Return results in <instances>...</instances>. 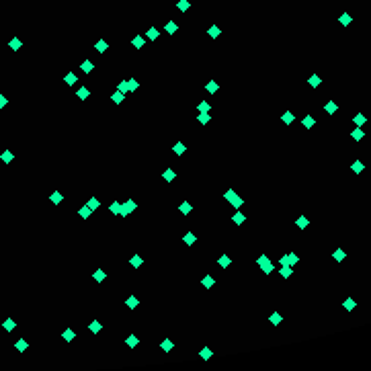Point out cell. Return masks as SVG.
<instances>
[{
  "mask_svg": "<svg viewBox=\"0 0 371 371\" xmlns=\"http://www.w3.org/2000/svg\"><path fill=\"white\" fill-rule=\"evenodd\" d=\"M281 277H291V269H289V264H283V267H281Z\"/></svg>",
  "mask_w": 371,
  "mask_h": 371,
  "instance_id": "obj_9",
  "label": "cell"
},
{
  "mask_svg": "<svg viewBox=\"0 0 371 371\" xmlns=\"http://www.w3.org/2000/svg\"><path fill=\"white\" fill-rule=\"evenodd\" d=\"M66 82H68V84H74V82H76V76H74V74H68V76H66Z\"/></svg>",
  "mask_w": 371,
  "mask_h": 371,
  "instance_id": "obj_35",
  "label": "cell"
},
{
  "mask_svg": "<svg viewBox=\"0 0 371 371\" xmlns=\"http://www.w3.org/2000/svg\"><path fill=\"white\" fill-rule=\"evenodd\" d=\"M287 259H289V267H291V264H295V263H297V256H295V254H287Z\"/></svg>",
  "mask_w": 371,
  "mask_h": 371,
  "instance_id": "obj_21",
  "label": "cell"
},
{
  "mask_svg": "<svg viewBox=\"0 0 371 371\" xmlns=\"http://www.w3.org/2000/svg\"><path fill=\"white\" fill-rule=\"evenodd\" d=\"M164 178H166V181H172V178H174V172H172V170H166V172H164Z\"/></svg>",
  "mask_w": 371,
  "mask_h": 371,
  "instance_id": "obj_28",
  "label": "cell"
},
{
  "mask_svg": "<svg viewBox=\"0 0 371 371\" xmlns=\"http://www.w3.org/2000/svg\"><path fill=\"white\" fill-rule=\"evenodd\" d=\"M2 160H4V162H10V160H12V154H10V152H4V154H2Z\"/></svg>",
  "mask_w": 371,
  "mask_h": 371,
  "instance_id": "obj_36",
  "label": "cell"
},
{
  "mask_svg": "<svg viewBox=\"0 0 371 371\" xmlns=\"http://www.w3.org/2000/svg\"><path fill=\"white\" fill-rule=\"evenodd\" d=\"M353 121H355V125H357V127H361L363 123L367 121V119H365V115H361V113H359V115H355V119H353Z\"/></svg>",
  "mask_w": 371,
  "mask_h": 371,
  "instance_id": "obj_7",
  "label": "cell"
},
{
  "mask_svg": "<svg viewBox=\"0 0 371 371\" xmlns=\"http://www.w3.org/2000/svg\"><path fill=\"white\" fill-rule=\"evenodd\" d=\"M97 49H98V51H105V49H107V41H98Z\"/></svg>",
  "mask_w": 371,
  "mask_h": 371,
  "instance_id": "obj_22",
  "label": "cell"
},
{
  "mask_svg": "<svg viewBox=\"0 0 371 371\" xmlns=\"http://www.w3.org/2000/svg\"><path fill=\"white\" fill-rule=\"evenodd\" d=\"M127 345H129V347H136V345H137V338H136V336H129V338H127Z\"/></svg>",
  "mask_w": 371,
  "mask_h": 371,
  "instance_id": "obj_31",
  "label": "cell"
},
{
  "mask_svg": "<svg viewBox=\"0 0 371 371\" xmlns=\"http://www.w3.org/2000/svg\"><path fill=\"white\" fill-rule=\"evenodd\" d=\"M207 109H209V105H207V103H201L199 105V111L201 113H207Z\"/></svg>",
  "mask_w": 371,
  "mask_h": 371,
  "instance_id": "obj_44",
  "label": "cell"
},
{
  "mask_svg": "<svg viewBox=\"0 0 371 371\" xmlns=\"http://www.w3.org/2000/svg\"><path fill=\"white\" fill-rule=\"evenodd\" d=\"M131 264H133V267H142V259H140L137 254H136V256H131Z\"/></svg>",
  "mask_w": 371,
  "mask_h": 371,
  "instance_id": "obj_16",
  "label": "cell"
},
{
  "mask_svg": "<svg viewBox=\"0 0 371 371\" xmlns=\"http://www.w3.org/2000/svg\"><path fill=\"white\" fill-rule=\"evenodd\" d=\"M209 35H211V37H217V35H220V29H217V27H211V29H209Z\"/></svg>",
  "mask_w": 371,
  "mask_h": 371,
  "instance_id": "obj_33",
  "label": "cell"
},
{
  "mask_svg": "<svg viewBox=\"0 0 371 371\" xmlns=\"http://www.w3.org/2000/svg\"><path fill=\"white\" fill-rule=\"evenodd\" d=\"M355 306H357V303H355V299H351V297L342 302V308H345V310H355Z\"/></svg>",
  "mask_w": 371,
  "mask_h": 371,
  "instance_id": "obj_5",
  "label": "cell"
},
{
  "mask_svg": "<svg viewBox=\"0 0 371 371\" xmlns=\"http://www.w3.org/2000/svg\"><path fill=\"white\" fill-rule=\"evenodd\" d=\"M17 351H21V353L27 351V342H25L23 338H21V340H17Z\"/></svg>",
  "mask_w": 371,
  "mask_h": 371,
  "instance_id": "obj_12",
  "label": "cell"
},
{
  "mask_svg": "<svg viewBox=\"0 0 371 371\" xmlns=\"http://www.w3.org/2000/svg\"><path fill=\"white\" fill-rule=\"evenodd\" d=\"M64 338H66V340H72V338H74V332H72V330H66V332H64Z\"/></svg>",
  "mask_w": 371,
  "mask_h": 371,
  "instance_id": "obj_30",
  "label": "cell"
},
{
  "mask_svg": "<svg viewBox=\"0 0 371 371\" xmlns=\"http://www.w3.org/2000/svg\"><path fill=\"white\" fill-rule=\"evenodd\" d=\"M97 205H98L97 199H90V201H88V207H90V209H93V207H97Z\"/></svg>",
  "mask_w": 371,
  "mask_h": 371,
  "instance_id": "obj_48",
  "label": "cell"
},
{
  "mask_svg": "<svg viewBox=\"0 0 371 371\" xmlns=\"http://www.w3.org/2000/svg\"><path fill=\"white\" fill-rule=\"evenodd\" d=\"M271 322H273V324H279V322H281V316H279V314H273V316H271Z\"/></svg>",
  "mask_w": 371,
  "mask_h": 371,
  "instance_id": "obj_39",
  "label": "cell"
},
{
  "mask_svg": "<svg viewBox=\"0 0 371 371\" xmlns=\"http://www.w3.org/2000/svg\"><path fill=\"white\" fill-rule=\"evenodd\" d=\"M181 211H183V213H189V211H191V205H189V203H183V205H181Z\"/></svg>",
  "mask_w": 371,
  "mask_h": 371,
  "instance_id": "obj_40",
  "label": "cell"
},
{
  "mask_svg": "<svg viewBox=\"0 0 371 371\" xmlns=\"http://www.w3.org/2000/svg\"><path fill=\"white\" fill-rule=\"evenodd\" d=\"M351 168H353V172H355V174H361V172L365 170V164H361V160H355Z\"/></svg>",
  "mask_w": 371,
  "mask_h": 371,
  "instance_id": "obj_2",
  "label": "cell"
},
{
  "mask_svg": "<svg viewBox=\"0 0 371 371\" xmlns=\"http://www.w3.org/2000/svg\"><path fill=\"white\" fill-rule=\"evenodd\" d=\"M283 121L287 123V125H289V123H293V113H289V111H287V113L283 115Z\"/></svg>",
  "mask_w": 371,
  "mask_h": 371,
  "instance_id": "obj_14",
  "label": "cell"
},
{
  "mask_svg": "<svg viewBox=\"0 0 371 371\" xmlns=\"http://www.w3.org/2000/svg\"><path fill=\"white\" fill-rule=\"evenodd\" d=\"M166 31L174 33V31H176V25H174V23H166Z\"/></svg>",
  "mask_w": 371,
  "mask_h": 371,
  "instance_id": "obj_32",
  "label": "cell"
},
{
  "mask_svg": "<svg viewBox=\"0 0 371 371\" xmlns=\"http://www.w3.org/2000/svg\"><path fill=\"white\" fill-rule=\"evenodd\" d=\"M4 105H6V98H4V97H0V107H4Z\"/></svg>",
  "mask_w": 371,
  "mask_h": 371,
  "instance_id": "obj_51",
  "label": "cell"
},
{
  "mask_svg": "<svg viewBox=\"0 0 371 371\" xmlns=\"http://www.w3.org/2000/svg\"><path fill=\"white\" fill-rule=\"evenodd\" d=\"M234 221H236V224H242V221H244V215H242V213H236Z\"/></svg>",
  "mask_w": 371,
  "mask_h": 371,
  "instance_id": "obj_42",
  "label": "cell"
},
{
  "mask_svg": "<svg viewBox=\"0 0 371 371\" xmlns=\"http://www.w3.org/2000/svg\"><path fill=\"white\" fill-rule=\"evenodd\" d=\"M260 267H263V271H264V273H271V271H273V264L269 263V260H264V263H260Z\"/></svg>",
  "mask_w": 371,
  "mask_h": 371,
  "instance_id": "obj_11",
  "label": "cell"
},
{
  "mask_svg": "<svg viewBox=\"0 0 371 371\" xmlns=\"http://www.w3.org/2000/svg\"><path fill=\"white\" fill-rule=\"evenodd\" d=\"M4 328H6V330H15V320H6V322H4Z\"/></svg>",
  "mask_w": 371,
  "mask_h": 371,
  "instance_id": "obj_15",
  "label": "cell"
},
{
  "mask_svg": "<svg viewBox=\"0 0 371 371\" xmlns=\"http://www.w3.org/2000/svg\"><path fill=\"white\" fill-rule=\"evenodd\" d=\"M90 330H93V332H98V330H101V324H98V322H93V324H90Z\"/></svg>",
  "mask_w": 371,
  "mask_h": 371,
  "instance_id": "obj_41",
  "label": "cell"
},
{
  "mask_svg": "<svg viewBox=\"0 0 371 371\" xmlns=\"http://www.w3.org/2000/svg\"><path fill=\"white\" fill-rule=\"evenodd\" d=\"M78 97L86 98V97H88V90H86V88H80V90H78Z\"/></svg>",
  "mask_w": 371,
  "mask_h": 371,
  "instance_id": "obj_43",
  "label": "cell"
},
{
  "mask_svg": "<svg viewBox=\"0 0 371 371\" xmlns=\"http://www.w3.org/2000/svg\"><path fill=\"white\" fill-rule=\"evenodd\" d=\"M162 351H172V342L170 340H164V342H162Z\"/></svg>",
  "mask_w": 371,
  "mask_h": 371,
  "instance_id": "obj_18",
  "label": "cell"
},
{
  "mask_svg": "<svg viewBox=\"0 0 371 371\" xmlns=\"http://www.w3.org/2000/svg\"><path fill=\"white\" fill-rule=\"evenodd\" d=\"M342 259H345V250H340V248L334 250V260H342Z\"/></svg>",
  "mask_w": 371,
  "mask_h": 371,
  "instance_id": "obj_13",
  "label": "cell"
},
{
  "mask_svg": "<svg viewBox=\"0 0 371 371\" xmlns=\"http://www.w3.org/2000/svg\"><path fill=\"white\" fill-rule=\"evenodd\" d=\"M215 88H217V84H215V82H211V84H207V90H209V93H213Z\"/></svg>",
  "mask_w": 371,
  "mask_h": 371,
  "instance_id": "obj_49",
  "label": "cell"
},
{
  "mask_svg": "<svg viewBox=\"0 0 371 371\" xmlns=\"http://www.w3.org/2000/svg\"><path fill=\"white\" fill-rule=\"evenodd\" d=\"M203 285H205V287H211V285H213V279H211V277H205V279H203Z\"/></svg>",
  "mask_w": 371,
  "mask_h": 371,
  "instance_id": "obj_38",
  "label": "cell"
},
{
  "mask_svg": "<svg viewBox=\"0 0 371 371\" xmlns=\"http://www.w3.org/2000/svg\"><path fill=\"white\" fill-rule=\"evenodd\" d=\"M133 45H136V47H142V45H144V39H142V37H136V39H133Z\"/></svg>",
  "mask_w": 371,
  "mask_h": 371,
  "instance_id": "obj_34",
  "label": "cell"
},
{
  "mask_svg": "<svg viewBox=\"0 0 371 371\" xmlns=\"http://www.w3.org/2000/svg\"><path fill=\"white\" fill-rule=\"evenodd\" d=\"M174 152H176V154H178V156H181L183 152H185V148H183V144H181V142H178V144H176V146H174Z\"/></svg>",
  "mask_w": 371,
  "mask_h": 371,
  "instance_id": "obj_23",
  "label": "cell"
},
{
  "mask_svg": "<svg viewBox=\"0 0 371 371\" xmlns=\"http://www.w3.org/2000/svg\"><path fill=\"white\" fill-rule=\"evenodd\" d=\"M113 101H115V103H121V101H123V94H121V93H115V94H113Z\"/></svg>",
  "mask_w": 371,
  "mask_h": 371,
  "instance_id": "obj_26",
  "label": "cell"
},
{
  "mask_svg": "<svg viewBox=\"0 0 371 371\" xmlns=\"http://www.w3.org/2000/svg\"><path fill=\"white\" fill-rule=\"evenodd\" d=\"M199 121H201V123H207V121H209V115H207V113H201V115H199Z\"/></svg>",
  "mask_w": 371,
  "mask_h": 371,
  "instance_id": "obj_27",
  "label": "cell"
},
{
  "mask_svg": "<svg viewBox=\"0 0 371 371\" xmlns=\"http://www.w3.org/2000/svg\"><path fill=\"white\" fill-rule=\"evenodd\" d=\"M185 240H187V244H193V242H195V236H193V234H189Z\"/></svg>",
  "mask_w": 371,
  "mask_h": 371,
  "instance_id": "obj_47",
  "label": "cell"
},
{
  "mask_svg": "<svg viewBox=\"0 0 371 371\" xmlns=\"http://www.w3.org/2000/svg\"><path fill=\"white\" fill-rule=\"evenodd\" d=\"M94 279H97V281H103V279H105V273H103V271H97V273H94Z\"/></svg>",
  "mask_w": 371,
  "mask_h": 371,
  "instance_id": "obj_37",
  "label": "cell"
},
{
  "mask_svg": "<svg viewBox=\"0 0 371 371\" xmlns=\"http://www.w3.org/2000/svg\"><path fill=\"white\" fill-rule=\"evenodd\" d=\"M178 8H181V10H187V8H189V2H185V0H183V2H178Z\"/></svg>",
  "mask_w": 371,
  "mask_h": 371,
  "instance_id": "obj_45",
  "label": "cell"
},
{
  "mask_svg": "<svg viewBox=\"0 0 371 371\" xmlns=\"http://www.w3.org/2000/svg\"><path fill=\"white\" fill-rule=\"evenodd\" d=\"M295 224H297V228H308V224H310V221H308V217H306V215H302V217H297V221H295Z\"/></svg>",
  "mask_w": 371,
  "mask_h": 371,
  "instance_id": "obj_6",
  "label": "cell"
},
{
  "mask_svg": "<svg viewBox=\"0 0 371 371\" xmlns=\"http://www.w3.org/2000/svg\"><path fill=\"white\" fill-rule=\"evenodd\" d=\"M148 37H150V39H156V37H158V31H156V29H150V31H148Z\"/></svg>",
  "mask_w": 371,
  "mask_h": 371,
  "instance_id": "obj_25",
  "label": "cell"
},
{
  "mask_svg": "<svg viewBox=\"0 0 371 371\" xmlns=\"http://www.w3.org/2000/svg\"><path fill=\"white\" fill-rule=\"evenodd\" d=\"M51 201H54V203H59V201H62V193H58V191H55L54 195H51Z\"/></svg>",
  "mask_w": 371,
  "mask_h": 371,
  "instance_id": "obj_19",
  "label": "cell"
},
{
  "mask_svg": "<svg viewBox=\"0 0 371 371\" xmlns=\"http://www.w3.org/2000/svg\"><path fill=\"white\" fill-rule=\"evenodd\" d=\"M308 82H310V86H312V88H318V86H320V82H322V80H320V76H318V74H312V76H310V80H308Z\"/></svg>",
  "mask_w": 371,
  "mask_h": 371,
  "instance_id": "obj_3",
  "label": "cell"
},
{
  "mask_svg": "<svg viewBox=\"0 0 371 371\" xmlns=\"http://www.w3.org/2000/svg\"><path fill=\"white\" fill-rule=\"evenodd\" d=\"M127 306H129V308H136V306H137V299H136V297H129V299H127Z\"/></svg>",
  "mask_w": 371,
  "mask_h": 371,
  "instance_id": "obj_29",
  "label": "cell"
},
{
  "mask_svg": "<svg viewBox=\"0 0 371 371\" xmlns=\"http://www.w3.org/2000/svg\"><path fill=\"white\" fill-rule=\"evenodd\" d=\"M351 136H353V140H355V142H361L363 137H365V131H363L361 127H355V129H353V133H351Z\"/></svg>",
  "mask_w": 371,
  "mask_h": 371,
  "instance_id": "obj_1",
  "label": "cell"
},
{
  "mask_svg": "<svg viewBox=\"0 0 371 371\" xmlns=\"http://www.w3.org/2000/svg\"><path fill=\"white\" fill-rule=\"evenodd\" d=\"M209 355H211V353H209V349H205V351L201 353V357H205V359H207V357H209Z\"/></svg>",
  "mask_w": 371,
  "mask_h": 371,
  "instance_id": "obj_50",
  "label": "cell"
},
{
  "mask_svg": "<svg viewBox=\"0 0 371 371\" xmlns=\"http://www.w3.org/2000/svg\"><path fill=\"white\" fill-rule=\"evenodd\" d=\"M90 215V207H82L80 209V217H88Z\"/></svg>",
  "mask_w": 371,
  "mask_h": 371,
  "instance_id": "obj_20",
  "label": "cell"
},
{
  "mask_svg": "<svg viewBox=\"0 0 371 371\" xmlns=\"http://www.w3.org/2000/svg\"><path fill=\"white\" fill-rule=\"evenodd\" d=\"M324 111H326V113H330V115H332V113H336V111H338V107H336V103H332V101H330V103H326V105H324Z\"/></svg>",
  "mask_w": 371,
  "mask_h": 371,
  "instance_id": "obj_4",
  "label": "cell"
},
{
  "mask_svg": "<svg viewBox=\"0 0 371 371\" xmlns=\"http://www.w3.org/2000/svg\"><path fill=\"white\" fill-rule=\"evenodd\" d=\"M351 17H349L347 15V12H345V15H340V19H338V23H340V25H345V27H347V25H351Z\"/></svg>",
  "mask_w": 371,
  "mask_h": 371,
  "instance_id": "obj_8",
  "label": "cell"
},
{
  "mask_svg": "<svg viewBox=\"0 0 371 371\" xmlns=\"http://www.w3.org/2000/svg\"><path fill=\"white\" fill-rule=\"evenodd\" d=\"M228 264H230V259H228V256H221V259H220V267H228Z\"/></svg>",
  "mask_w": 371,
  "mask_h": 371,
  "instance_id": "obj_24",
  "label": "cell"
},
{
  "mask_svg": "<svg viewBox=\"0 0 371 371\" xmlns=\"http://www.w3.org/2000/svg\"><path fill=\"white\" fill-rule=\"evenodd\" d=\"M10 47H15V49L21 47V41H19V39H12V41H10Z\"/></svg>",
  "mask_w": 371,
  "mask_h": 371,
  "instance_id": "obj_46",
  "label": "cell"
},
{
  "mask_svg": "<svg viewBox=\"0 0 371 371\" xmlns=\"http://www.w3.org/2000/svg\"><path fill=\"white\" fill-rule=\"evenodd\" d=\"M303 127H308V129H310V127H314V123H316V121H314V117H303Z\"/></svg>",
  "mask_w": 371,
  "mask_h": 371,
  "instance_id": "obj_10",
  "label": "cell"
},
{
  "mask_svg": "<svg viewBox=\"0 0 371 371\" xmlns=\"http://www.w3.org/2000/svg\"><path fill=\"white\" fill-rule=\"evenodd\" d=\"M80 68H82L84 72H90V70H93V64H90V62H88V59H86V62H84L82 66H80Z\"/></svg>",
  "mask_w": 371,
  "mask_h": 371,
  "instance_id": "obj_17",
  "label": "cell"
}]
</instances>
